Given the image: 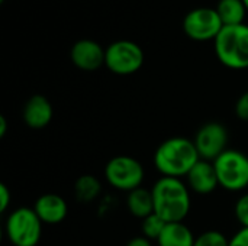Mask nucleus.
Returning a JSON list of instances; mask_svg holds the SVG:
<instances>
[{"mask_svg":"<svg viewBox=\"0 0 248 246\" xmlns=\"http://www.w3.org/2000/svg\"><path fill=\"white\" fill-rule=\"evenodd\" d=\"M125 246H153V244L145 236H135V238L129 239Z\"/></svg>","mask_w":248,"mask_h":246,"instance_id":"nucleus-24","label":"nucleus"},{"mask_svg":"<svg viewBox=\"0 0 248 246\" xmlns=\"http://www.w3.org/2000/svg\"><path fill=\"white\" fill-rule=\"evenodd\" d=\"M193 246H230V239L219 231H206L196 238Z\"/></svg>","mask_w":248,"mask_h":246,"instance_id":"nucleus-19","label":"nucleus"},{"mask_svg":"<svg viewBox=\"0 0 248 246\" xmlns=\"http://www.w3.org/2000/svg\"><path fill=\"white\" fill-rule=\"evenodd\" d=\"M7 119L6 116H0V138H4L6 132H7Z\"/></svg>","mask_w":248,"mask_h":246,"instance_id":"nucleus-25","label":"nucleus"},{"mask_svg":"<svg viewBox=\"0 0 248 246\" xmlns=\"http://www.w3.org/2000/svg\"><path fill=\"white\" fill-rule=\"evenodd\" d=\"M128 210L132 216L138 219H145L147 216L154 213V200L151 190H147L144 187H138L128 193L126 199Z\"/></svg>","mask_w":248,"mask_h":246,"instance_id":"nucleus-15","label":"nucleus"},{"mask_svg":"<svg viewBox=\"0 0 248 246\" xmlns=\"http://www.w3.org/2000/svg\"><path fill=\"white\" fill-rule=\"evenodd\" d=\"M224 23L212 7H196L183 19V32L193 41H215L222 30Z\"/></svg>","mask_w":248,"mask_h":246,"instance_id":"nucleus-8","label":"nucleus"},{"mask_svg":"<svg viewBox=\"0 0 248 246\" xmlns=\"http://www.w3.org/2000/svg\"><path fill=\"white\" fill-rule=\"evenodd\" d=\"M145 171L142 164L128 155H118L105 165V178L116 190L132 191L142 186Z\"/></svg>","mask_w":248,"mask_h":246,"instance_id":"nucleus-7","label":"nucleus"},{"mask_svg":"<svg viewBox=\"0 0 248 246\" xmlns=\"http://www.w3.org/2000/svg\"><path fill=\"white\" fill-rule=\"evenodd\" d=\"M105 65L116 75L135 74L144 65V51L134 41H115L106 48Z\"/></svg>","mask_w":248,"mask_h":246,"instance_id":"nucleus-6","label":"nucleus"},{"mask_svg":"<svg viewBox=\"0 0 248 246\" xmlns=\"http://www.w3.org/2000/svg\"><path fill=\"white\" fill-rule=\"evenodd\" d=\"M12 202V193L6 184H0V212H6Z\"/></svg>","mask_w":248,"mask_h":246,"instance_id":"nucleus-22","label":"nucleus"},{"mask_svg":"<svg viewBox=\"0 0 248 246\" xmlns=\"http://www.w3.org/2000/svg\"><path fill=\"white\" fill-rule=\"evenodd\" d=\"M193 142L201 159L214 162L222 152L228 149V130L222 123L208 122L198 129Z\"/></svg>","mask_w":248,"mask_h":246,"instance_id":"nucleus-9","label":"nucleus"},{"mask_svg":"<svg viewBox=\"0 0 248 246\" xmlns=\"http://www.w3.org/2000/svg\"><path fill=\"white\" fill-rule=\"evenodd\" d=\"M235 115L240 120L248 122V91L240 96L235 103Z\"/></svg>","mask_w":248,"mask_h":246,"instance_id":"nucleus-21","label":"nucleus"},{"mask_svg":"<svg viewBox=\"0 0 248 246\" xmlns=\"http://www.w3.org/2000/svg\"><path fill=\"white\" fill-rule=\"evenodd\" d=\"M234 213H235V217H237L238 223L241 225V228H248V193L243 194L237 200Z\"/></svg>","mask_w":248,"mask_h":246,"instance_id":"nucleus-20","label":"nucleus"},{"mask_svg":"<svg viewBox=\"0 0 248 246\" xmlns=\"http://www.w3.org/2000/svg\"><path fill=\"white\" fill-rule=\"evenodd\" d=\"M100 193H102V184L94 175L84 174V175H80L76 180L74 194H76V199L78 202L92 203L99 197Z\"/></svg>","mask_w":248,"mask_h":246,"instance_id":"nucleus-17","label":"nucleus"},{"mask_svg":"<svg viewBox=\"0 0 248 246\" xmlns=\"http://www.w3.org/2000/svg\"><path fill=\"white\" fill-rule=\"evenodd\" d=\"M0 1H1V3H3V1H4V0H0Z\"/></svg>","mask_w":248,"mask_h":246,"instance_id":"nucleus-27","label":"nucleus"},{"mask_svg":"<svg viewBox=\"0 0 248 246\" xmlns=\"http://www.w3.org/2000/svg\"><path fill=\"white\" fill-rule=\"evenodd\" d=\"M193 232L183 222L167 223L160 238L157 239L158 246H193L195 245Z\"/></svg>","mask_w":248,"mask_h":246,"instance_id":"nucleus-14","label":"nucleus"},{"mask_svg":"<svg viewBox=\"0 0 248 246\" xmlns=\"http://www.w3.org/2000/svg\"><path fill=\"white\" fill-rule=\"evenodd\" d=\"M74 246H83V245H74Z\"/></svg>","mask_w":248,"mask_h":246,"instance_id":"nucleus-28","label":"nucleus"},{"mask_svg":"<svg viewBox=\"0 0 248 246\" xmlns=\"http://www.w3.org/2000/svg\"><path fill=\"white\" fill-rule=\"evenodd\" d=\"M244 1V4H246V7H247V10H248V0H243Z\"/></svg>","mask_w":248,"mask_h":246,"instance_id":"nucleus-26","label":"nucleus"},{"mask_svg":"<svg viewBox=\"0 0 248 246\" xmlns=\"http://www.w3.org/2000/svg\"><path fill=\"white\" fill-rule=\"evenodd\" d=\"M106 49L93 39H80L70 49V59L81 71H96L105 65Z\"/></svg>","mask_w":248,"mask_h":246,"instance_id":"nucleus-10","label":"nucleus"},{"mask_svg":"<svg viewBox=\"0 0 248 246\" xmlns=\"http://www.w3.org/2000/svg\"><path fill=\"white\" fill-rule=\"evenodd\" d=\"M215 9L224 26L243 25L248 13L243 0H219Z\"/></svg>","mask_w":248,"mask_h":246,"instance_id":"nucleus-16","label":"nucleus"},{"mask_svg":"<svg viewBox=\"0 0 248 246\" xmlns=\"http://www.w3.org/2000/svg\"><path fill=\"white\" fill-rule=\"evenodd\" d=\"M33 210L44 225H58L68 215L67 202L55 193L39 196L33 204Z\"/></svg>","mask_w":248,"mask_h":246,"instance_id":"nucleus-13","label":"nucleus"},{"mask_svg":"<svg viewBox=\"0 0 248 246\" xmlns=\"http://www.w3.org/2000/svg\"><path fill=\"white\" fill-rule=\"evenodd\" d=\"M199 159L195 142L183 136L166 139L154 152V165L161 177H186Z\"/></svg>","mask_w":248,"mask_h":246,"instance_id":"nucleus-1","label":"nucleus"},{"mask_svg":"<svg viewBox=\"0 0 248 246\" xmlns=\"http://www.w3.org/2000/svg\"><path fill=\"white\" fill-rule=\"evenodd\" d=\"M154 213L167 223L183 222L190 212V191L182 178L161 177L151 188Z\"/></svg>","mask_w":248,"mask_h":246,"instance_id":"nucleus-2","label":"nucleus"},{"mask_svg":"<svg viewBox=\"0 0 248 246\" xmlns=\"http://www.w3.org/2000/svg\"><path fill=\"white\" fill-rule=\"evenodd\" d=\"M230 246H248V228H241L230 239Z\"/></svg>","mask_w":248,"mask_h":246,"instance_id":"nucleus-23","label":"nucleus"},{"mask_svg":"<svg viewBox=\"0 0 248 246\" xmlns=\"http://www.w3.org/2000/svg\"><path fill=\"white\" fill-rule=\"evenodd\" d=\"M42 225L33 207H19L7 216L4 232L13 246H36L41 241Z\"/></svg>","mask_w":248,"mask_h":246,"instance_id":"nucleus-4","label":"nucleus"},{"mask_svg":"<svg viewBox=\"0 0 248 246\" xmlns=\"http://www.w3.org/2000/svg\"><path fill=\"white\" fill-rule=\"evenodd\" d=\"M219 187L227 191H241L248 187V157L237 149H227L215 161Z\"/></svg>","mask_w":248,"mask_h":246,"instance_id":"nucleus-5","label":"nucleus"},{"mask_svg":"<svg viewBox=\"0 0 248 246\" xmlns=\"http://www.w3.org/2000/svg\"><path fill=\"white\" fill-rule=\"evenodd\" d=\"M217 58L231 70L248 68V25L224 26L214 41Z\"/></svg>","mask_w":248,"mask_h":246,"instance_id":"nucleus-3","label":"nucleus"},{"mask_svg":"<svg viewBox=\"0 0 248 246\" xmlns=\"http://www.w3.org/2000/svg\"><path fill=\"white\" fill-rule=\"evenodd\" d=\"M54 116L51 101L42 94L31 96L22 110V119L25 125L31 129H44L46 128Z\"/></svg>","mask_w":248,"mask_h":246,"instance_id":"nucleus-12","label":"nucleus"},{"mask_svg":"<svg viewBox=\"0 0 248 246\" xmlns=\"http://www.w3.org/2000/svg\"><path fill=\"white\" fill-rule=\"evenodd\" d=\"M186 180H187L189 190L202 196L211 194L219 187L214 162L206 159H199L186 175Z\"/></svg>","mask_w":248,"mask_h":246,"instance_id":"nucleus-11","label":"nucleus"},{"mask_svg":"<svg viewBox=\"0 0 248 246\" xmlns=\"http://www.w3.org/2000/svg\"><path fill=\"white\" fill-rule=\"evenodd\" d=\"M167 222L160 217L157 213H153L150 216H147L145 219L141 220V231H142V236H145L147 239H150L151 242L160 238L161 232L164 231Z\"/></svg>","mask_w":248,"mask_h":246,"instance_id":"nucleus-18","label":"nucleus"}]
</instances>
